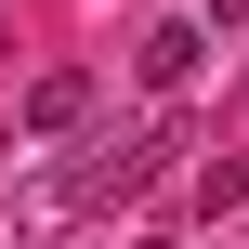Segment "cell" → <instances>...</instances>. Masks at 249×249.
Wrapping results in <instances>:
<instances>
[{"instance_id": "3957f363", "label": "cell", "mask_w": 249, "mask_h": 249, "mask_svg": "<svg viewBox=\"0 0 249 249\" xmlns=\"http://www.w3.org/2000/svg\"><path fill=\"white\" fill-rule=\"evenodd\" d=\"M92 118V66H39L26 79V131H79Z\"/></svg>"}, {"instance_id": "6da1fadb", "label": "cell", "mask_w": 249, "mask_h": 249, "mask_svg": "<svg viewBox=\"0 0 249 249\" xmlns=\"http://www.w3.org/2000/svg\"><path fill=\"white\" fill-rule=\"evenodd\" d=\"M171 158H184V131H171V118L105 131V144H79V171H53V184H39V223H66V210H131Z\"/></svg>"}, {"instance_id": "7a4b0ae2", "label": "cell", "mask_w": 249, "mask_h": 249, "mask_svg": "<svg viewBox=\"0 0 249 249\" xmlns=\"http://www.w3.org/2000/svg\"><path fill=\"white\" fill-rule=\"evenodd\" d=\"M197 66H210L197 26H144V39H131V79H144V92H197Z\"/></svg>"}]
</instances>
